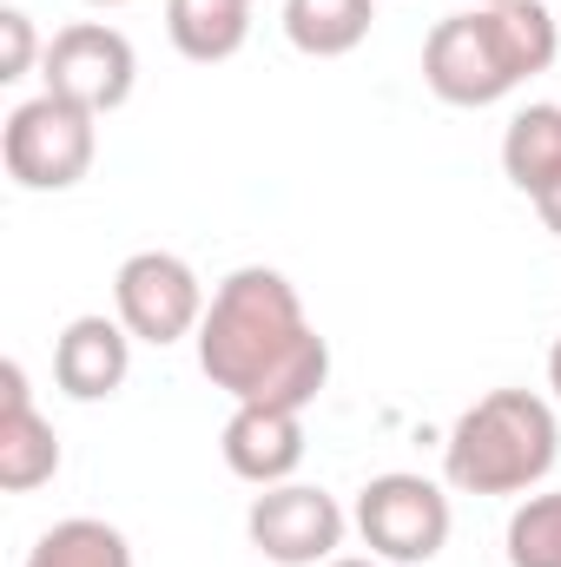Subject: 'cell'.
<instances>
[{
	"mask_svg": "<svg viewBox=\"0 0 561 567\" xmlns=\"http://www.w3.org/2000/svg\"><path fill=\"white\" fill-rule=\"evenodd\" d=\"M192 343H198V370L232 403L310 410L317 390L330 383V343L304 317L297 284L272 265H238L218 284Z\"/></svg>",
	"mask_w": 561,
	"mask_h": 567,
	"instance_id": "6da1fadb",
	"label": "cell"
},
{
	"mask_svg": "<svg viewBox=\"0 0 561 567\" xmlns=\"http://www.w3.org/2000/svg\"><path fill=\"white\" fill-rule=\"evenodd\" d=\"M561 53V20L542 0H502V7H469L429 27L422 40V86L442 106H496L536 73H549Z\"/></svg>",
	"mask_w": 561,
	"mask_h": 567,
	"instance_id": "7a4b0ae2",
	"label": "cell"
},
{
	"mask_svg": "<svg viewBox=\"0 0 561 567\" xmlns=\"http://www.w3.org/2000/svg\"><path fill=\"white\" fill-rule=\"evenodd\" d=\"M561 455L555 403L536 390H489L476 396L449 442H442V475L462 495H529Z\"/></svg>",
	"mask_w": 561,
	"mask_h": 567,
	"instance_id": "3957f363",
	"label": "cell"
},
{
	"mask_svg": "<svg viewBox=\"0 0 561 567\" xmlns=\"http://www.w3.org/2000/svg\"><path fill=\"white\" fill-rule=\"evenodd\" d=\"M100 158V120L60 93H33L0 126V165L20 192H73Z\"/></svg>",
	"mask_w": 561,
	"mask_h": 567,
	"instance_id": "277c9868",
	"label": "cell"
},
{
	"mask_svg": "<svg viewBox=\"0 0 561 567\" xmlns=\"http://www.w3.org/2000/svg\"><path fill=\"white\" fill-rule=\"evenodd\" d=\"M357 535L377 561L390 567H422L449 548V495L442 482L410 475V468H390V475H370L364 495H357Z\"/></svg>",
	"mask_w": 561,
	"mask_h": 567,
	"instance_id": "5b68a950",
	"label": "cell"
},
{
	"mask_svg": "<svg viewBox=\"0 0 561 567\" xmlns=\"http://www.w3.org/2000/svg\"><path fill=\"white\" fill-rule=\"evenodd\" d=\"M205 303H212L205 284L178 251H133L113 271V317L133 330V343H152V350L198 337Z\"/></svg>",
	"mask_w": 561,
	"mask_h": 567,
	"instance_id": "8992f818",
	"label": "cell"
},
{
	"mask_svg": "<svg viewBox=\"0 0 561 567\" xmlns=\"http://www.w3.org/2000/svg\"><path fill=\"white\" fill-rule=\"evenodd\" d=\"M40 80H47V93H60V100H73V106H86L93 120H106V113H120V106L133 100V86H140V53H133V40H126L120 27H106V20H73V27H60V33L47 40Z\"/></svg>",
	"mask_w": 561,
	"mask_h": 567,
	"instance_id": "52a82bcc",
	"label": "cell"
},
{
	"mask_svg": "<svg viewBox=\"0 0 561 567\" xmlns=\"http://www.w3.org/2000/svg\"><path fill=\"white\" fill-rule=\"evenodd\" d=\"M245 535H252V548L265 561H278V567H324V561H337V548L350 535V515L337 508L330 488L278 482V488H258L252 495Z\"/></svg>",
	"mask_w": 561,
	"mask_h": 567,
	"instance_id": "ba28073f",
	"label": "cell"
},
{
	"mask_svg": "<svg viewBox=\"0 0 561 567\" xmlns=\"http://www.w3.org/2000/svg\"><path fill=\"white\" fill-rule=\"evenodd\" d=\"M126 377H133V330L120 317L86 310V317H73L53 337V383H60V396L106 403V396L126 390Z\"/></svg>",
	"mask_w": 561,
	"mask_h": 567,
	"instance_id": "9c48e42d",
	"label": "cell"
},
{
	"mask_svg": "<svg viewBox=\"0 0 561 567\" xmlns=\"http://www.w3.org/2000/svg\"><path fill=\"white\" fill-rule=\"evenodd\" d=\"M225 468L252 488H278L304 462V410H278V403H232L225 416Z\"/></svg>",
	"mask_w": 561,
	"mask_h": 567,
	"instance_id": "30bf717a",
	"label": "cell"
},
{
	"mask_svg": "<svg viewBox=\"0 0 561 567\" xmlns=\"http://www.w3.org/2000/svg\"><path fill=\"white\" fill-rule=\"evenodd\" d=\"M53 475H60V435L33 410L27 370L7 357L0 363V488L7 495H33Z\"/></svg>",
	"mask_w": 561,
	"mask_h": 567,
	"instance_id": "8fae6325",
	"label": "cell"
},
{
	"mask_svg": "<svg viewBox=\"0 0 561 567\" xmlns=\"http://www.w3.org/2000/svg\"><path fill=\"white\" fill-rule=\"evenodd\" d=\"M502 172H509V185L529 205L561 185V106L555 100H536V106H522L509 120V133H502Z\"/></svg>",
	"mask_w": 561,
	"mask_h": 567,
	"instance_id": "7c38bea8",
	"label": "cell"
},
{
	"mask_svg": "<svg viewBox=\"0 0 561 567\" xmlns=\"http://www.w3.org/2000/svg\"><path fill=\"white\" fill-rule=\"evenodd\" d=\"M165 33L192 66H218L252 40V0H165Z\"/></svg>",
	"mask_w": 561,
	"mask_h": 567,
	"instance_id": "4fadbf2b",
	"label": "cell"
},
{
	"mask_svg": "<svg viewBox=\"0 0 561 567\" xmlns=\"http://www.w3.org/2000/svg\"><path fill=\"white\" fill-rule=\"evenodd\" d=\"M377 0H284V40L304 60H344L370 40Z\"/></svg>",
	"mask_w": 561,
	"mask_h": 567,
	"instance_id": "5bb4252c",
	"label": "cell"
},
{
	"mask_svg": "<svg viewBox=\"0 0 561 567\" xmlns=\"http://www.w3.org/2000/svg\"><path fill=\"white\" fill-rule=\"evenodd\" d=\"M20 567H133V542L100 515H67L27 548Z\"/></svg>",
	"mask_w": 561,
	"mask_h": 567,
	"instance_id": "9a60e30c",
	"label": "cell"
},
{
	"mask_svg": "<svg viewBox=\"0 0 561 567\" xmlns=\"http://www.w3.org/2000/svg\"><path fill=\"white\" fill-rule=\"evenodd\" d=\"M502 548H509V567H561V488L516 502Z\"/></svg>",
	"mask_w": 561,
	"mask_h": 567,
	"instance_id": "2e32d148",
	"label": "cell"
},
{
	"mask_svg": "<svg viewBox=\"0 0 561 567\" xmlns=\"http://www.w3.org/2000/svg\"><path fill=\"white\" fill-rule=\"evenodd\" d=\"M33 53H40L33 20L20 7H0V80H27L33 73Z\"/></svg>",
	"mask_w": 561,
	"mask_h": 567,
	"instance_id": "e0dca14e",
	"label": "cell"
},
{
	"mask_svg": "<svg viewBox=\"0 0 561 567\" xmlns=\"http://www.w3.org/2000/svg\"><path fill=\"white\" fill-rule=\"evenodd\" d=\"M536 218H542V225H549V231L561 238V185H555V192H542V198H536Z\"/></svg>",
	"mask_w": 561,
	"mask_h": 567,
	"instance_id": "ac0fdd59",
	"label": "cell"
},
{
	"mask_svg": "<svg viewBox=\"0 0 561 567\" xmlns=\"http://www.w3.org/2000/svg\"><path fill=\"white\" fill-rule=\"evenodd\" d=\"M549 390H555V403H561V337H555V350H549Z\"/></svg>",
	"mask_w": 561,
	"mask_h": 567,
	"instance_id": "d6986e66",
	"label": "cell"
},
{
	"mask_svg": "<svg viewBox=\"0 0 561 567\" xmlns=\"http://www.w3.org/2000/svg\"><path fill=\"white\" fill-rule=\"evenodd\" d=\"M324 567H390V561H377V555H337V561H324Z\"/></svg>",
	"mask_w": 561,
	"mask_h": 567,
	"instance_id": "ffe728a7",
	"label": "cell"
},
{
	"mask_svg": "<svg viewBox=\"0 0 561 567\" xmlns=\"http://www.w3.org/2000/svg\"><path fill=\"white\" fill-rule=\"evenodd\" d=\"M86 7H126V0H86Z\"/></svg>",
	"mask_w": 561,
	"mask_h": 567,
	"instance_id": "44dd1931",
	"label": "cell"
},
{
	"mask_svg": "<svg viewBox=\"0 0 561 567\" xmlns=\"http://www.w3.org/2000/svg\"><path fill=\"white\" fill-rule=\"evenodd\" d=\"M476 7H502V0H476Z\"/></svg>",
	"mask_w": 561,
	"mask_h": 567,
	"instance_id": "7402d4cb",
	"label": "cell"
}]
</instances>
